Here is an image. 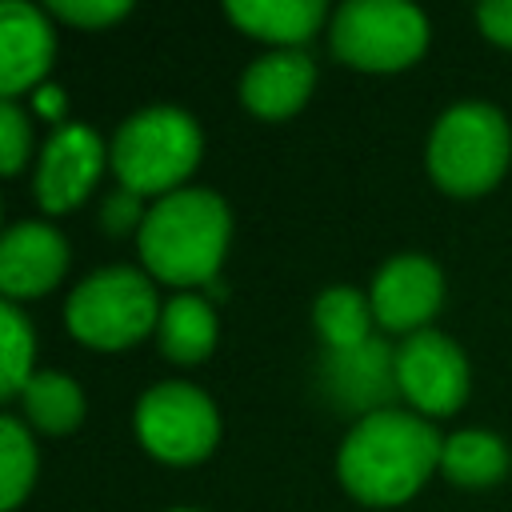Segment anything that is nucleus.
I'll list each match as a JSON object with an SVG mask.
<instances>
[{
	"mask_svg": "<svg viewBox=\"0 0 512 512\" xmlns=\"http://www.w3.org/2000/svg\"><path fill=\"white\" fill-rule=\"evenodd\" d=\"M48 12L76 28H104L120 16H128V4L124 0H52Z\"/></svg>",
	"mask_w": 512,
	"mask_h": 512,
	"instance_id": "nucleus-22",
	"label": "nucleus"
},
{
	"mask_svg": "<svg viewBox=\"0 0 512 512\" xmlns=\"http://www.w3.org/2000/svg\"><path fill=\"white\" fill-rule=\"evenodd\" d=\"M512 160V128L500 108L468 100L448 108L428 140V172L452 196L488 192Z\"/></svg>",
	"mask_w": 512,
	"mask_h": 512,
	"instance_id": "nucleus-4",
	"label": "nucleus"
},
{
	"mask_svg": "<svg viewBox=\"0 0 512 512\" xmlns=\"http://www.w3.org/2000/svg\"><path fill=\"white\" fill-rule=\"evenodd\" d=\"M396 392L424 416H448L468 396V360L444 332H412L396 356Z\"/></svg>",
	"mask_w": 512,
	"mask_h": 512,
	"instance_id": "nucleus-8",
	"label": "nucleus"
},
{
	"mask_svg": "<svg viewBox=\"0 0 512 512\" xmlns=\"http://www.w3.org/2000/svg\"><path fill=\"white\" fill-rule=\"evenodd\" d=\"M144 216H148V212H140V196L128 192V188H120V192H112V196L104 200V224H108L112 236H124V232H132V228L140 232Z\"/></svg>",
	"mask_w": 512,
	"mask_h": 512,
	"instance_id": "nucleus-23",
	"label": "nucleus"
},
{
	"mask_svg": "<svg viewBox=\"0 0 512 512\" xmlns=\"http://www.w3.org/2000/svg\"><path fill=\"white\" fill-rule=\"evenodd\" d=\"M160 352L176 364H200L216 348V312L204 296L180 292L160 312Z\"/></svg>",
	"mask_w": 512,
	"mask_h": 512,
	"instance_id": "nucleus-15",
	"label": "nucleus"
},
{
	"mask_svg": "<svg viewBox=\"0 0 512 512\" xmlns=\"http://www.w3.org/2000/svg\"><path fill=\"white\" fill-rule=\"evenodd\" d=\"M136 432H140V444L156 460L196 464L216 448L220 416H216V404L200 388H192L184 380H164L140 396Z\"/></svg>",
	"mask_w": 512,
	"mask_h": 512,
	"instance_id": "nucleus-7",
	"label": "nucleus"
},
{
	"mask_svg": "<svg viewBox=\"0 0 512 512\" xmlns=\"http://www.w3.org/2000/svg\"><path fill=\"white\" fill-rule=\"evenodd\" d=\"M36 104H40V112H44V116H60V104H64V96H60L56 88H44V92L36 96Z\"/></svg>",
	"mask_w": 512,
	"mask_h": 512,
	"instance_id": "nucleus-25",
	"label": "nucleus"
},
{
	"mask_svg": "<svg viewBox=\"0 0 512 512\" xmlns=\"http://www.w3.org/2000/svg\"><path fill=\"white\" fill-rule=\"evenodd\" d=\"M476 24L492 44L512 48V0H492L476 8Z\"/></svg>",
	"mask_w": 512,
	"mask_h": 512,
	"instance_id": "nucleus-24",
	"label": "nucleus"
},
{
	"mask_svg": "<svg viewBox=\"0 0 512 512\" xmlns=\"http://www.w3.org/2000/svg\"><path fill=\"white\" fill-rule=\"evenodd\" d=\"M36 480V444L16 416L0 420V504L12 512Z\"/></svg>",
	"mask_w": 512,
	"mask_h": 512,
	"instance_id": "nucleus-19",
	"label": "nucleus"
},
{
	"mask_svg": "<svg viewBox=\"0 0 512 512\" xmlns=\"http://www.w3.org/2000/svg\"><path fill=\"white\" fill-rule=\"evenodd\" d=\"M332 52L360 72H400L428 48V20L404 0H348L332 16Z\"/></svg>",
	"mask_w": 512,
	"mask_h": 512,
	"instance_id": "nucleus-6",
	"label": "nucleus"
},
{
	"mask_svg": "<svg viewBox=\"0 0 512 512\" xmlns=\"http://www.w3.org/2000/svg\"><path fill=\"white\" fill-rule=\"evenodd\" d=\"M440 468L460 488H488L508 472V448L500 436L468 428V432H456L444 440Z\"/></svg>",
	"mask_w": 512,
	"mask_h": 512,
	"instance_id": "nucleus-16",
	"label": "nucleus"
},
{
	"mask_svg": "<svg viewBox=\"0 0 512 512\" xmlns=\"http://www.w3.org/2000/svg\"><path fill=\"white\" fill-rule=\"evenodd\" d=\"M444 440L440 432L400 408L364 412L340 444L336 472L340 484L364 504H404L420 492V484L440 468Z\"/></svg>",
	"mask_w": 512,
	"mask_h": 512,
	"instance_id": "nucleus-1",
	"label": "nucleus"
},
{
	"mask_svg": "<svg viewBox=\"0 0 512 512\" xmlns=\"http://www.w3.org/2000/svg\"><path fill=\"white\" fill-rule=\"evenodd\" d=\"M168 512H200V508H168Z\"/></svg>",
	"mask_w": 512,
	"mask_h": 512,
	"instance_id": "nucleus-26",
	"label": "nucleus"
},
{
	"mask_svg": "<svg viewBox=\"0 0 512 512\" xmlns=\"http://www.w3.org/2000/svg\"><path fill=\"white\" fill-rule=\"evenodd\" d=\"M20 404H24V416L52 436L72 432L84 420V392L64 372H32V380L20 388Z\"/></svg>",
	"mask_w": 512,
	"mask_h": 512,
	"instance_id": "nucleus-17",
	"label": "nucleus"
},
{
	"mask_svg": "<svg viewBox=\"0 0 512 512\" xmlns=\"http://www.w3.org/2000/svg\"><path fill=\"white\" fill-rule=\"evenodd\" d=\"M372 316L388 332H424V324L436 316L444 300V276L428 256L404 252L392 256L376 276H372Z\"/></svg>",
	"mask_w": 512,
	"mask_h": 512,
	"instance_id": "nucleus-9",
	"label": "nucleus"
},
{
	"mask_svg": "<svg viewBox=\"0 0 512 512\" xmlns=\"http://www.w3.org/2000/svg\"><path fill=\"white\" fill-rule=\"evenodd\" d=\"M160 300L144 272L136 268H104L80 280L68 296V332L100 352L128 348L160 328Z\"/></svg>",
	"mask_w": 512,
	"mask_h": 512,
	"instance_id": "nucleus-5",
	"label": "nucleus"
},
{
	"mask_svg": "<svg viewBox=\"0 0 512 512\" xmlns=\"http://www.w3.org/2000/svg\"><path fill=\"white\" fill-rule=\"evenodd\" d=\"M28 140H32L28 116L20 112L16 100H4V104H0V172H4V176H16V172L24 168Z\"/></svg>",
	"mask_w": 512,
	"mask_h": 512,
	"instance_id": "nucleus-21",
	"label": "nucleus"
},
{
	"mask_svg": "<svg viewBox=\"0 0 512 512\" xmlns=\"http://www.w3.org/2000/svg\"><path fill=\"white\" fill-rule=\"evenodd\" d=\"M312 320H316V332L324 336V344L332 352H356V348L372 344L368 340L372 320H376L372 316V300L360 296L356 288L336 284V288L320 292V300L312 308Z\"/></svg>",
	"mask_w": 512,
	"mask_h": 512,
	"instance_id": "nucleus-18",
	"label": "nucleus"
},
{
	"mask_svg": "<svg viewBox=\"0 0 512 512\" xmlns=\"http://www.w3.org/2000/svg\"><path fill=\"white\" fill-rule=\"evenodd\" d=\"M104 168V144L88 124H60L44 152H40V168H36V200L44 212H68L76 208L92 184L100 180Z\"/></svg>",
	"mask_w": 512,
	"mask_h": 512,
	"instance_id": "nucleus-10",
	"label": "nucleus"
},
{
	"mask_svg": "<svg viewBox=\"0 0 512 512\" xmlns=\"http://www.w3.org/2000/svg\"><path fill=\"white\" fill-rule=\"evenodd\" d=\"M228 236H232V212L216 192L176 188L148 208L136 244L144 268L156 280L176 288L212 284V292H220L216 268L228 252Z\"/></svg>",
	"mask_w": 512,
	"mask_h": 512,
	"instance_id": "nucleus-2",
	"label": "nucleus"
},
{
	"mask_svg": "<svg viewBox=\"0 0 512 512\" xmlns=\"http://www.w3.org/2000/svg\"><path fill=\"white\" fill-rule=\"evenodd\" d=\"M0 336H4V384H0V396L12 400L32 380V352H36V336H32L24 312L12 300L0 304Z\"/></svg>",
	"mask_w": 512,
	"mask_h": 512,
	"instance_id": "nucleus-20",
	"label": "nucleus"
},
{
	"mask_svg": "<svg viewBox=\"0 0 512 512\" xmlns=\"http://www.w3.org/2000/svg\"><path fill=\"white\" fill-rule=\"evenodd\" d=\"M56 52L52 24L40 8L24 0L0 4V92L4 100H16L24 88L40 84Z\"/></svg>",
	"mask_w": 512,
	"mask_h": 512,
	"instance_id": "nucleus-12",
	"label": "nucleus"
},
{
	"mask_svg": "<svg viewBox=\"0 0 512 512\" xmlns=\"http://www.w3.org/2000/svg\"><path fill=\"white\" fill-rule=\"evenodd\" d=\"M312 84H316L312 56L300 48H276L256 64H248L240 80V100L260 120H284L304 108V100L312 96Z\"/></svg>",
	"mask_w": 512,
	"mask_h": 512,
	"instance_id": "nucleus-13",
	"label": "nucleus"
},
{
	"mask_svg": "<svg viewBox=\"0 0 512 512\" xmlns=\"http://www.w3.org/2000/svg\"><path fill=\"white\" fill-rule=\"evenodd\" d=\"M68 268V240L40 220H20L0 240V288L4 296L32 300L60 284Z\"/></svg>",
	"mask_w": 512,
	"mask_h": 512,
	"instance_id": "nucleus-11",
	"label": "nucleus"
},
{
	"mask_svg": "<svg viewBox=\"0 0 512 512\" xmlns=\"http://www.w3.org/2000/svg\"><path fill=\"white\" fill-rule=\"evenodd\" d=\"M228 16L240 32L268 40L276 48H300L312 32H320L328 8L324 0H232Z\"/></svg>",
	"mask_w": 512,
	"mask_h": 512,
	"instance_id": "nucleus-14",
	"label": "nucleus"
},
{
	"mask_svg": "<svg viewBox=\"0 0 512 512\" xmlns=\"http://www.w3.org/2000/svg\"><path fill=\"white\" fill-rule=\"evenodd\" d=\"M200 124L180 108H144L128 116L112 136V172L120 188L136 196H168L176 192L192 168L200 164Z\"/></svg>",
	"mask_w": 512,
	"mask_h": 512,
	"instance_id": "nucleus-3",
	"label": "nucleus"
}]
</instances>
